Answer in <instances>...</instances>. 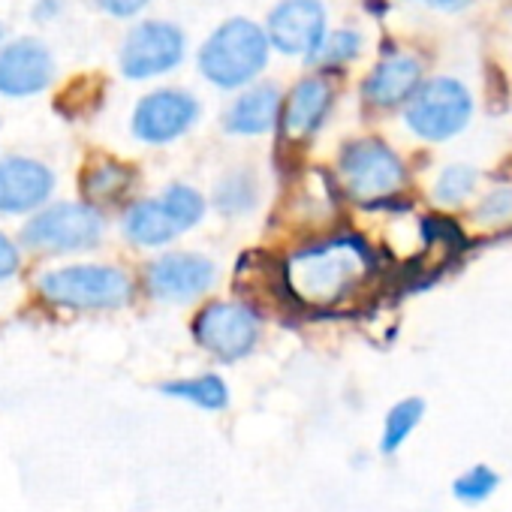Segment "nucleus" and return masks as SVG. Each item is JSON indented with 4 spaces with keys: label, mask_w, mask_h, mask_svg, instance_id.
I'll return each instance as SVG.
<instances>
[{
    "label": "nucleus",
    "mask_w": 512,
    "mask_h": 512,
    "mask_svg": "<svg viewBox=\"0 0 512 512\" xmlns=\"http://www.w3.org/2000/svg\"><path fill=\"white\" fill-rule=\"evenodd\" d=\"M25 269V250L16 235L0 229V284H10Z\"/></svg>",
    "instance_id": "27"
},
{
    "label": "nucleus",
    "mask_w": 512,
    "mask_h": 512,
    "mask_svg": "<svg viewBox=\"0 0 512 512\" xmlns=\"http://www.w3.org/2000/svg\"><path fill=\"white\" fill-rule=\"evenodd\" d=\"M362 7H365V13H368V16L383 19V16L389 13V0H362Z\"/></svg>",
    "instance_id": "31"
},
{
    "label": "nucleus",
    "mask_w": 512,
    "mask_h": 512,
    "mask_svg": "<svg viewBox=\"0 0 512 512\" xmlns=\"http://www.w3.org/2000/svg\"><path fill=\"white\" fill-rule=\"evenodd\" d=\"M266 335V311L250 299H205L190 317L193 344L217 365H238Z\"/></svg>",
    "instance_id": "5"
},
{
    "label": "nucleus",
    "mask_w": 512,
    "mask_h": 512,
    "mask_svg": "<svg viewBox=\"0 0 512 512\" xmlns=\"http://www.w3.org/2000/svg\"><path fill=\"white\" fill-rule=\"evenodd\" d=\"M109 220L82 199H52L37 214L25 217L19 244L34 256H79L106 241Z\"/></svg>",
    "instance_id": "4"
},
{
    "label": "nucleus",
    "mask_w": 512,
    "mask_h": 512,
    "mask_svg": "<svg viewBox=\"0 0 512 512\" xmlns=\"http://www.w3.org/2000/svg\"><path fill=\"white\" fill-rule=\"evenodd\" d=\"M160 395L181 401L187 407L205 410V413H223L232 401V389H229L226 377H220L217 371L166 380V383H160Z\"/></svg>",
    "instance_id": "19"
},
{
    "label": "nucleus",
    "mask_w": 512,
    "mask_h": 512,
    "mask_svg": "<svg viewBox=\"0 0 512 512\" xmlns=\"http://www.w3.org/2000/svg\"><path fill=\"white\" fill-rule=\"evenodd\" d=\"M332 175L338 181L344 202H353L365 211L410 208V202L404 199L410 169L404 157L380 136H359L344 142Z\"/></svg>",
    "instance_id": "3"
},
{
    "label": "nucleus",
    "mask_w": 512,
    "mask_h": 512,
    "mask_svg": "<svg viewBox=\"0 0 512 512\" xmlns=\"http://www.w3.org/2000/svg\"><path fill=\"white\" fill-rule=\"evenodd\" d=\"M425 410H428V404H425L419 395H407V398L395 401V404L386 410V416H383V428H380V455H386V458L398 455V452L407 446V440L416 434V428L422 425Z\"/></svg>",
    "instance_id": "21"
},
{
    "label": "nucleus",
    "mask_w": 512,
    "mask_h": 512,
    "mask_svg": "<svg viewBox=\"0 0 512 512\" xmlns=\"http://www.w3.org/2000/svg\"><path fill=\"white\" fill-rule=\"evenodd\" d=\"M121 235L130 247L160 253V250H169L184 235V229L178 226V220L172 217V211L157 193V196L133 199L121 211Z\"/></svg>",
    "instance_id": "17"
},
{
    "label": "nucleus",
    "mask_w": 512,
    "mask_h": 512,
    "mask_svg": "<svg viewBox=\"0 0 512 512\" xmlns=\"http://www.w3.org/2000/svg\"><path fill=\"white\" fill-rule=\"evenodd\" d=\"M184 58V34L172 22H142L121 49V73L127 79H154L175 70Z\"/></svg>",
    "instance_id": "10"
},
{
    "label": "nucleus",
    "mask_w": 512,
    "mask_h": 512,
    "mask_svg": "<svg viewBox=\"0 0 512 512\" xmlns=\"http://www.w3.org/2000/svg\"><path fill=\"white\" fill-rule=\"evenodd\" d=\"M0 37H4V28H0Z\"/></svg>",
    "instance_id": "32"
},
{
    "label": "nucleus",
    "mask_w": 512,
    "mask_h": 512,
    "mask_svg": "<svg viewBox=\"0 0 512 512\" xmlns=\"http://www.w3.org/2000/svg\"><path fill=\"white\" fill-rule=\"evenodd\" d=\"M422 4H428L434 10H443V13H458V10H467L473 0H422Z\"/></svg>",
    "instance_id": "29"
},
{
    "label": "nucleus",
    "mask_w": 512,
    "mask_h": 512,
    "mask_svg": "<svg viewBox=\"0 0 512 512\" xmlns=\"http://www.w3.org/2000/svg\"><path fill=\"white\" fill-rule=\"evenodd\" d=\"M266 40L284 55L311 58L326 40V7L320 0H281L269 16Z\"/></svg>",
    "instance_id": "13"
},
{
    "label": "nucleus",
    "mask_w": 512,
    "mask_h": 512,
    "mask_svg": "<svg viewBox=\"0 0 512 512\" xmlns=\"http://www.w3.org/2000/svg\"><path fill=\"white\" fill-rule=\"evenodd\" d=\"M500 488V473L491 464H470L452 479V497L464 506L488 503Z\"/></svg>",
    "instance_id": "24"
},
{
    "label": "nucleus",
    "mask_w": 512,
    "mask_h": 512,
    "mask_svg": "<svg viewBox=\"0 0 512 512\" xmlns=\"http://www.w3.org/2000/svg\"><path fill=\"white\" fill-rule=\"evenodd\" d=\"M362 55V34L359 31H335L323 40V46L308 58V64L320 70H338L347 67Z\"/></svg>",
    "instance_id": "26"
},
{
    "label": "nucleus",
    "mask_w": 512,
    "mask_h": 512,
    "mask_svg": "<svg viewBox=\"0 0 512 512\" xmlns=\"http://www.w3.org/2000/svg\"><path fill=\"white\" fill-rule=\"evenodd\" d=\"M470 205V223L485 232L512 226V178H494Z\"/></svg>",
    "instance_id": "23"
},
{
    "label": "nucleus",
    "mask_w": 512,
    "mask_h": 512,
    "mask_svg": "<svg viewBox=\"0 0 512 512\" xmlns=\"http://www.w3.org/2000/svg\"><path fill=\"white\" fill-rule=\"evenodd\" d=\"M58 175L37 157L0 160V217H31L52 202Z\"/></svg>",
    "instance_id": "11"
},
{
    "label": "nucleus",
    "mask_w": 512,
    "mask_h": 512,
    "mask_svg": "<svg viewBox=\"0 0 512 512\" xmlns=\"http://www.w3.org/2000/svg\"><path fill=\"white\" fill-rule=\"evenodd\" d=\"M160 199L166 202V208L172 211V217L178 220V226L184 229V235L190 229H196L205 220V214H208V199L193 184H184V181L169 184L160 193Z\"/></svg>",
    "instance_id": "25"
},
{
    "label": "nucleus",
    "mask_w": 512,
    "mask_h": 512,
    "mask_svg": "<svg viewBox=\"0 0 512 512\" xmlns=\"http://www.w3.org/2000/svg\"><path fill=\"white\" fill-rule=\"evenodd\" d=\"M37 299L49 311L115 314L139 299V278L118 263H64L49 266L34 281Z\"/></svg>",
    "instance_id": "2"
},
{
    "label": "nucleus",
    "mask_w": 512,
    "mask_h": 512,
    "mask_svg": "<svg viewBox=\"0 0 512 512\" xmlns=\"http://www.w3.org/2000/svg\"><path fill=\"white\" fill-rule=\"evenodd\" d=\"M281 103L284 94L278 91V85H256L229 106L223 127L232 136H266L278 130Z\"/></svg>",
    "instance_id": "18"
},
{
    "label": "nucleus",
    "mask_w": 512,
    "mask_h": 512,
    "mask_svg": "<svg viewBox=\"0 0 512 512\" xmlns=\"http://www.w3.org/2000/svg\"><path fill=\"white\" fill-rule=\"evenodd\" d=\"M58 10H61V0H43L34 16H37V22H49V19L58 16Z\"/></svg>",
    "instance_id": "30"
},
{
    "label": "nucleus",
    "mask_w": 512,
    "mask_h": 512,
    "mask_svg": "<svg viewBox=\"0 0 512 512\" xmlns=\"http://www.w3.org/2000/svg\"><path fill=\"white\" fill-rule=\"evenodd\" d=\"M220 281V269L202 250L169 247L142 266L139 293L160 305H202L211 299Z\"/></svg>",
    "instance_id": "7"
},
{
    "label": "nucleus",
    "mask_w": 512,
    "mask_h": 512,
    "mask_svg": "<svg viewBox=\"0 0 512 512\" xmlns=\"http://www.w3.org/2000/svg\"><path fill=\"white\" fill-rule=\"evenodd\" d=\"M383 275L377 247L353 229L305 235L278 256V299L299 314H338L356 305Z\"/></svg>",
    "instance_id": "1"
},
{
    "label": "nucleus",
    "mask_w": 512,
    "mask_h": 512,
    "mask_svg": "<svg viewBox=\"0 0 512 512\" xmlns=\"http://www.w3.org/2000/svg\"><path fill=\"white\" fill-rule=\"evenodd\" d=\"M479 193V169L467 163H449L431 181V202L443 211L464 208Z\"/></svg>",
    "instance_id": "22"
},
{
    "label": "nucleus",
    "mask_w": 512,
    "mask_h": 512,
    "mask_svg": "<svg viewBox=\"0 0 512 512\" xmlns=\"http://www.w3.org/2000/svg\"><path fill=\"white\" fill-rule=\"evenodd\" d=\"M422 61L401 52H386V58L365 76L362 82V103L374 112H395L404 109L407 100L416 94L422 79Z\"/></svg>",
    "instance_id": "15"
},
{
    "label": "nucleus",
    "mask_w": 512,
    "mask_h": 512,
    "mask_svg": "<svg viewBox=\"0 0 512 512\" xmlns=\"http://www.w3.org/2000/svg\"><path fill=\"white\" fill-rule=\"evenodd\" d=\"M266 64H269L266 31L247 19H229L226 25H220L199 52L202 76L223 91L250 85L266 70Z\"/></svg>",
    "instance_id": "6"
},
{
    "label": "nucleus",
    "mask_w": 512,
    "mask_h": 512,
    "mask_svg": "<svg viewBox=\"0 0 512 512\" xmlns=\"http://www.w3.org/2000/svg\"><path fill=\"white\" fill-rule=\"evenodd\" d=\"M263 202V187L253 169H232L223 178H217L211 190V208L226 220L250 217Z\"/></svg>",
    "instance_id": "20"
},
{
    "label": "nucleus",
    "mask_w": 512,
    "mask_h": 512,
    "mask_svg": "<svg viewBox=\"0 0 512 512\" xmlns=\"http://www.w3.org/2000/svg\"><path fill=\"white\" fill-rule=\"evenodd\" d=\"M473 115H476V100L470 88L452 76L425 79L404 106L407 130L428 145L452 142L473 124Z\"/></svg>",
    "instance_id": "8"
},
{
    "label": "nucleus",
    "mask_w": 512,
    "mask_h": 512,
    "mask_svg": "<svg viewBox=\"0 0 512 512\" xmlns=\"http://www.w3.org/2000/svg\"><path fill=\"white\" fill-rule=\"evenodd\" d=\"M335 109V88L323 76L302 79L281 103V118H278V133L281 145L290 151L305 148L329 121Z\"/></svg>",
    "instance_id": "12"
},
{
    "label": "nucleus",
    "mask_w": 512,
    "mask_h": 512,
    "mask_svg": "<svg viewBox=\"0 0 512 512\" xmlns=\"http://www.w3.org/2000/svg\"><path fill=\"white\" fill-rule=\"evenodd\" d=\"M199 121V100L178 88H160L145 94L136 109L130 130L145 145H169L190 133V127Z\"/></svg>",
    "instance_id": "9"
},
{
    "label": "nucleus",
    "mask_w": 512,
    "mask_h": 512,
    "mask_svg": "<svg viewBox=\"0 0 512 512\" xmlns=\"http://www.w3.org/2000/svg\"><path fill=\"white\" fill-rule=\"evenodd\" d=\"M136 187L139 169L118 157H94L91 163H85L79 175V199L103 214L112 208L124 211L136 199Z\"/></svg>",
    "instance_id": "16"
},
{
    "label": "nucleus",
    "mask_w": 512,
    "mask_h": 512,
    "mask_svg": "<svg viewBox=\"0 0 512 512\" xmlns=\"http://www.w3.org/2000/svg\"><path fill=\"white\" fill-rule=\"evenodd\" d=\"M55 61L40 40H16L0 52V94L22 100L52 85Z\"/></svg>",
    "instance_id": "14"
},
{
    "label": "nucleus",
    "mask_w": 512,
    "mask_h": 512,
    "mask_svg": "<svg viewBox=\"0 0 512 512\" xmlns=\"http://www.w3.org/2000/svg\"><path fill=\"white\" fill-rule=\"evenodd\" d=\"M97 7L115 19H130L148 7V0H97Z\"/></svg>",
    "instance_id": "28"
}]
</instances>
